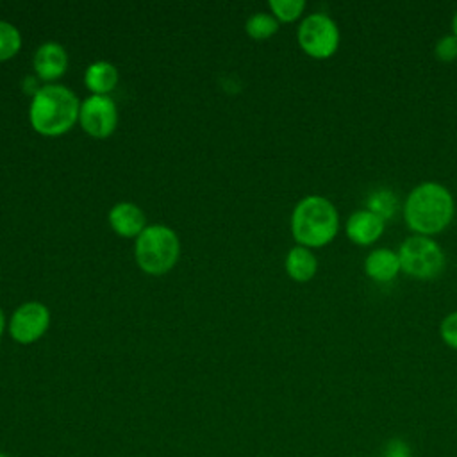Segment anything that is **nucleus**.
Listing matches in <instances>:
<instances>
[{
  "instance_id": "1",
  "label": "nucleus",
  "mask_w": 457,
  "mask_h": 457,
  "mask_svg": "<svg viewBox=\"0 0 457 457\" xmlns=\"http://www.w3.org/2000/svg\"><path fill=\"white\" fill-rule=\"evenodd\" d=\"M403 220L418 236H436L453 220L455 200L450 189L436 180L414 186L403 202Z\"/></svg>"
},
{
  "instance_id": "2",
  "label": "nucleus",
  "mask_w": 457,
  "mask_h": 457,
  "mask_svg": "<svg viewBox=\"0 0 457 457\" xmlns=\"http://www.w3.org/2000/svg\"><path fill=\"white\" fill-rule=\"evenodd\" d=\"M339 230V212L336 205L321 196H303L293 209L291 232L300 246L321 248L328 245Z\"/></svg>"
},
{
  "instance_id": "3",
  "label": "nucleus",
  "mask_w": 457,
  "mask_h": 457,
  "mask_svg": "<svg viewBox=\"0 0 457 457\" xmlns=\"http://www.w3.org/2000/svg\"><path fill=\"white\" fill-rule=\"evenodd\" d=\"M79 102L64 86L41 87L30 104V123L45 136H59L73 127L79 118Z\"/></svg>"
},
{
  "instance_id": "4",
  "label": "nucleus",
  "mask_w": 457,
  "mask_h": 457,
  "mask_svg": "<svg viewBox=\"0 0 457 457\" xmlns=\"http://www.w3.org/2000/svg\"><path fill=\"white\" fill-rule=\"evenodd\" d=\"M136 259L141 270L150 275L170 271L179 259V239L175 232L162 225L146 227L137 236Z\"/></svg>"
},
{
  "instance_id": "5",
  "label": "nucleus",
  "mask_w": 457,
  "mask_h": 457,
  "mask_svg": "<svg viewBox=\"0 0 457 457\" xmlns=\"http://www.w3.org/2000/svg\"><path fill=\"white\" fill-rule=\"evenodd\" d=\"M400 268L407 277L430 280L445 270V252L439 243L428 236L412 234L403 239L398 250Z\"/></svg>"
},
{
  "instance_id": "6",
  "label": "nucleus",
  "mask_w": 457,
  "mask_h": 457,
  "mask_svg": "<svg viewBox=\"0 0 457 457\" xmlns=\"http://www.w3.org/2000/svg\"><path fill=\"white\" fill-rule=\"evenodd\" d=\"M341 41V32L337 23L325 12L307 14L298 27V45L300 48L314 59L332 57Z\"/></svg>"
},
{
  "instance_id": "7",
  "label": "nucleus",
  "mask_w": 457,
  "mask_h": 457,
  "mask_svg": "<svg viewBox=\"0 0 457 457\" xmlns=\"http://www.w3.org/2000/svg\"><path fill=\"white\" fill-rule=\"evenodd\" d=\"M82 129L95 137H107L116 127V105L104 95H93L80 105Z\"/></svg>"
},
{
  "instance_id": "8",
  "label": "nucleus",
  "mask_w": 457,
  "mask_h": 457,
  "mask_svg": "<svg viewBox=\"0 0 457 457\" xmlns=\"http://www.w3.org/2000/svg\"><path fill=\"white\" fill-rule=\"evenodd\" d=\"M50 321L48 309L43 303L29 302L16 309L11 318V334L18 343H32L43 336Z\"/></svg>"
},
{
  "instance_id": "9",
  "label": "nucleus",
  "mask_w": 457,
  "mask_h": 457,
  "mask_svg": "<svg viewBox=\"0 0 457 457\" xmlns=\"http://www.w3.org/2000/svg\"><path fill=\"white\" fill-rule=\"evenodd\" d=\"M386 230V221L368 209L353 211L345 223L346 237L359 246H368L377 243Z\"/></svg>"
},
{
  "instance_id": "10",
  "label": "nucleus",
  "mask_w": 457,
  "mask_h": 457,
  "mask_svg": "<svg viewBox=\"0 0 457 457\" xmlns=\"http://www.w3.org/2000/svg\"><path fill=\"white\" fill-rule=\"evenodd\" d=\"M402 271L398 252L391 248H373L364 259V273L368 278L386 284L398 277Z\"/></svg>"
},
{
  "instance_id": "11",
  "label": "nucleus",
  "mask_w": 457,
  "mask_h": 457,
  "mask_svg": "<svg viewBox=\"0 0 457 457\" xmlns=\"http://www.w3.org/2000/svg\"><path fill=\"white\" fill-rule=\"evenodd\" d=\"M66 64H68L66 52L57 43L41 45L34 55V68H36L37 75L45 80L61 77L66 70Z\"/></svg>"
},
{
  "instance_id": "12",
  "label": "nucleus",
  "mask_w": 457,
  "mask_h": 457,
  "mask_svg": "<svg viewBox=\"0 0 457 457\" xmlns=\"http://www.w3.org/2000/svg\"><path fill=\"white\" fill-rule=\"evenodd\" d=\"M109 221L112 228L125 237L139 236L145 230V214L139 207L132 204L114 205L109 212Z\"/></svg>"
},
{
  "instance_id": "13",
  "label": "nucleus",
  "mask_w": 457,
  "mask_h": 457,
  "mask_svg": "<svg viewBox=\"0 0 457 457\" xmlns=\"http://www.w3.org/2000/svg\"><path fill=\"white\" fill-rule=\"evenodd\" d=\"M318 261L311 248L293 246L286 257V271L296 282H307L316 275Z\"/></svg>"
},
{
  "instance_id": "14",
  "label": "nucleus",
  "mask_w": 457,
  "mask_h": 457,
  "mask_svg": "<svg viewBox=\"0 0 457 457\" xmlns=\"http://www.w3.org/2000/svg\"><path fill=\"white\" fill-rule=\"evenodd\" d=\"M118 82V71L109 62H95L86 71V86L95 95H104L114 89Z\"/></svg>"
},
{
  "instance_id": "15",
  "label": "nucleus",
  "mask_w": 457,
  "mask_h": 457,
  "mask_svg": "<svg viewBox=\"0 0 457 457\" xmlns=\"http://www.w3.org/2000/svg\"><path fill=\"white\" fill-rule=\"evenodd\" d=\"M366 209L375 212L377 216H380L384 221L391 220L398 209V198L391 189L380 187L375 189L370 196H368V204Z\"/></svg>"
},
{
  "instance_id": "16",
  "label": "nucleus",
  "mask_w": 457,
  "mask_h": 457,
  "mask_svg": "<svg viewBox=\"0 0 457 457\" xmlns=\"http://www.w3.org/2000/svg\"><path fill=\"white\" fill-rule=\"evenodd\" d=\"M277 29H278L277 18L271 14H264V12H257L246 21V32L255 39H266V37L273 36L277 32Z\"/></svg>"
},
{
  "instance_id": "17",
  "label": "nucleus",
  "mask_w": 457,
  "mask_h": 457,
  "mask_svg": "<svg viewBox=\"0 0 457 457\" xmlns=\"http://www.w3.org/2000/svg\"><path fill=\"white\" fill-rule=\"evenodd\" d=\"M21 45V37L18 29H14L11 23L0 21V61H5L12 57Z\"/></svg>"
},
{
  "instance_id": "18",
  "label": "nucleus",
  "mask_w": 457,
  "mask_h": 457,
  "mask_svg": "<svg viewBox=\"0 0 457 457\" xmlns=\"http://www.w3.org/2000/svg\"><path fill=\"white\" fill-rule=\"evenodd\" d=\"M270 9L280 21H295L305 9L303 0H270Z\"/></svg>"
},
{
  "instance_id": "19",
  "label": "nucleus",
  "mask_w": 457,
  "mask_h": 457,
  "mask_svg": "<svg viewBox=\"0 0 457 457\" xmlns=\"http://www.w3.org/2000/svg\"><path fill=\"white\" fill-rule=\"evenodd\" d=\"M434 54L443 62H452L457 59V37L453 34H446L439 37L434 45Z\"/></svg>"
},
{
  "instance_id": "20",
  "label": "nucleus",
  "mask_w": 457,
  "mask_h": 457,
  "mask_svg": "<svg viewBox=\"0 0 457 457\" xmlns=\"http://www.w3.org/2000/svg\"><path fill=\"white\" fill-rule=\"evenodd\" d=\"M439 336L450 348L457 350V311L448 312L441 325H439Z\"/></svg>"
},
{
  "instance_id": "21",
  "label": "nucleus",
  "mask_w": 457,
  "mask_h": 457,
  "mask_svg": "<svg viewBox=\"0 0 457 457\" xmlns=\"http://www.w3.org/2000/svg\"><path fill=\"white\" fill-rule=\"evenodd\" d=\"M384 457H411V450L405 441L391 439L384 450Z\"/></svg>"
},
{
  "instance_id": "22",
  "label": "nucleus",
  "mask_w": 457,
  "mask_h": 457,
  "mask_svg": "<svg viewBox=\"0 0 457 457\" xmlns=\"http://www.w3.org/2000/svg\"><path fill=\"white\" fill-rule=\"evenodd\" d=\"M452 34L457 37V11L452 16Z\"/></svg>"
},
{
  "instance_id": "23",
  "label": "nucleus",
  "mask_w": 457,
  "mask_h": 457,
  "mask_svg": "<svg viewBox=\"0 0 457 457\" xmlns=\"http://www.w3.org/2000/svg\"><path fill=\"white\" fill-rule=\"evenodd\" d=\"M2 330H4V314L0 311V334H2Z\"/></svg>"
},
{
  "instance_id": "24",
  "label": "nucleus",
  "mask_w": 457,
  "mask_h": 457,
  "mask_svg": "<svg viewBox=\"0 0 457 457\" xmlns=\"http://www.w3.org/2000/svg\"><path fill=\"white\" fill-rule=\"evenodd\" d=\"M0 457H9V455H5V453H2V452H0Z\"/></svg>"
}]
</instances>
